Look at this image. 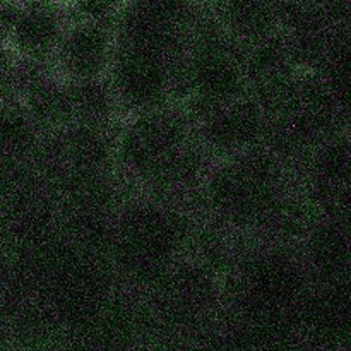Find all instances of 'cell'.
Returning a JSON list of instances; mask_svg holds the SVG:
<instances>
[{
  "instance_id": "obj_23",
  "label": "cell",
  "mask_w": 351,
  "mask_h": 351,
  "mask_svg": "<svg viewBox=\"0 0 351 351\" xmlns=\"http://www.w3.org/2000/svg\"><path fill=\"white\" fill-rule=\"evenodd\" d=\"M204 168V149L189 144L187 149L149 185L161 194H185V192H191L202 180V177H206Z\"/></svg>"
},
{
  "instance_id": "obj_17",
  "label": "cell",
  "mask_w": 351,
  "mask_h": 351,
  "mask_svg": "<svg viewBox=\"0 0 351 351\" xmlns=\"http://www.w3.org/2000/svg\"><path fill=\"white\" fill-rule=\"evenodd\" d=\"M38 130L55 132L74 123L71 101L64 81L47 71L38 75L16 99Z\"/></svg>"
},
{
  "instance_id": "obj_18",
  "label": "cell",
  "mask_w": 351,
  "mask_h": 351,
  "mask_svg": "<svg viewBox=\"0 0 351 351\" xmlns=\"http://www.w3.org/2000/svg\"><path fill=\"white\" fill-rule=\"evenodd\" d=\"M40 130L34 127L19 103L0 101V170L19 171L27 161L36 160Z\"/></svg>"
},
{
  "instance_id": "obj_5",
  "label": "cell",
  "mask_w": 351,
  "mask_h": 351,
  "mask_svg": "<svg viewBox=\"0 0 351 351\" xmlns=\"http://www.w3.org/2000/svg\"><path fill=\"white\" fill-rule=\"evenodd\" d=\"M305 271L291 252L267 249L245 261L237 280L240 311L254 322H281L305 300Z\"/></svg>"
},
{
  "instance_id": "obj_12",
  "label": "cell",
  "mask_w": 351,
  "mask_h": 351,
  "mask_svg": "<svg viewBox=\"0 0 351 351\" xmlns=\"http://www.w3.org/2000/svg\"><path fill=\"white\" fill-rule=\"evenodd\" d=\"M245 88L264 112L269 113L283 99L298 77V67L281 33L252 45L243 55Z\"/></svg>"
},
{
  "instance_id": "obj_4",
  "label": "cell",
  "mask_w": 351,
  "mask_h": 351,
  "mask_svg": "<svg viewBox=\"0 0 351 351\" xmlns=\"http://www.w3.org/2000/svg\"><path fill=\"white\" fill-rule=\"evenodd\" d=\"M175 91H184L197 122L245 96L243 55L223 27H199L178 65Z\"/></svg>"
},
{
  "instance_id": "obj_14",
  "label": "cell",
  "mask_w": 351,
  "mask_h": 351,
  "mask_svg": "<svg viewBox=\"0 0 351 351\" xmlns=\"http://www.w3.org/2000/svg\"><path fill=\"white\" fill-rule=\"evenodd\" d=\"M311 194L326 218L346 221L350 204V141L335 136L314 151L308 171Z\"/></svg>"
},
{
  "instance_id": "obj_20",
  "label": "cell",
  "mask_w": 351,
  "mask_h": 351,
  "mask_svg": "<svg viewBox=\"0 0 351 351\" xmlns=\"http://www.w3.org/2000/svg\"><path fill=\"white\" fill-rule=\"evenodd\" d=\"M74 123L105 129L119 110V101L108 81L65 82Z\"/></svg>"
},
{
  "instance_id": "obj_15",
  "label": "cell",
  "mask_w": 351,
  "mask_h": 351,
  "mask_svg": "<svg viewBox=\"0 0 351 351\" xmlns=\"http://www.w3.org/2000/svg\"><path fill=\"white\" fill-rule=\"evenodd\" d=\"M65 27V14L53 3H23L7 45L19 58L45 65L53 58Z\"/></svg>"
},
{
  "instance_id": "obj_9",
  "label": "cell",
  "mask_w": 351,
  "mask_h": 351,
  "mask_svg": "<svg viewBox=\"0 0 351 351\" xmlns=\"http://www.w3.org/2000/svg\"><path fill=\"white\" fill-rule=\"evenodd\" d=\"M191 5L178 2H132L120 9L113 43L144 48L168 57L184 55Z\"/></svg>"
},
{
  "instance_id": "obj_13",
  "label": "cell",
  "mask_w": 351,
  "mask_h": 351,
  "mask_svg": "<svg viewBox=\"0 0 351 351\" xmlns=\"http://www.w3.org/2000/svg\"><path fill=\"white\" fill-rule=\"evenodd\" d=\"M112 51L113 33L110 27L77 21L65 27L51 60L64 82L95 81L108 72Z\"/></svg>"
},
{
  "instance_id": "obj_2",
  "label": "cell",
  "mask_w": 351,
  "mask_h": 351,
  "mask_svg": "<svg viewBox=\"0 0 351 351\" xmlns=\"http://www.w3.org/2000/svg\"><path fill=\"white\" fill-rule=\"evenodd\" d=\"M187 235L184 218L156 202H134L119 213L110 250L125 276L139 283L158 281L170 271Z\"/></svg>"
},
{
  "instance_id": "obj_6",
  "label": "cell",
  "mask_w": 351,
  "mask_h": 351,
  "mask_svg": "<svg viewBox=\"0 0 351 351\" xmlns=\"http://www.w3.org/2000/svg\"><path fill=\"white\" fill-rule=\"evenodd\" d=\"M189 122L167 106L136 113L117 141V158L132 177L151 184L189 146Z\"/></svg>"
},
{
  "instance_id": "obj_16",
  "label": "cell",
  "mask_w": 351,
  "mask_h": 351,
  "mask_svg": "<svg viewBox=\"0 0 351 351\" xmlns=\"http://www.w3.org/2000/svg\"><path fill=\"white\" fill-rule=\"evenodd\" d=\"M307 261L319 280L326 285H341L350 264V240L345 221L326 218L311 230Z\"/></svg>"
},
{
  "instance_id": "obj_11",
  "label": "cell",
  "mask_w": 351,
  "mask_h": 351,
  "mask_svg": "<svg viewBox=\"0 0 351 351\" xmlns=\"http://www.w3.org/2000/svg\"><path fill=\"white\" fill-rule=\"evenodd\" d=\"M267 113L250 96H242L199 122L202 149L233 158L259 147L266 137Z\"/></svg>"
},
{
  "instance_id": "obj_21",
  "label": "cell",
  "mask_w": 351,
  "mask_h": 351,
  "mask_svg": "<svg viewBox=\"0 0 351 351\" xmlns=\"http://www.w3.org/2000/svg\"><path fill=\"white\" fill-rule=\"evenodd\" d=\"M302 319L315 332H338L348 322V291L341 285H326L321 293L302 302Z\"/></svg>"
},
{
  "instance_id": "obj_24",
  "label": "cell",
  "mask_w": 351,
  "mask_h": 351,
  "mask_svg": "<svg viewBox=\"0 0 351 351\" xmlns=\"http://www.w3.org/2000/svg\"><path fill=\"white\" fill-rule=\"evenodd\" d=\"M19 9V3H0V48L7 45L10 29H12L14 23H16Z\"/></svg>"
},
{
  "instance_id": "obj_7",
  "label": "cell",
  "mask_w": 351,
  "mask_h": 351,
  "mask_svg": "<svg viewBox=\"0 0 351 351\" xmlns=\"http://www.w3.org/2000/svg\"><path fill=\"white\" fill-rule=\"evenodd\" d=\"M112 154V141L105 129L71 123L40 144L36 161L48 180L74 192L99 182Z\"/></svg>"
},
{
  "instance_id": "obj_19",
  "label": "cell",
  "mask_w": 351,
  "mask_h": 351,
  "mask_svg": "<svg viewBox=\"0 0 351 351\" xmlns=\"http://www.w3.org/2000/svg\"><path fill=\"white\" fill-rule=\"evenodd\" d=\"M221 27L233 41L250 47L278 33L280 16L276 3L228 2L219 10Z\"/></svg>"
},
{
  "instance_id": "obj_25",
  "label": "cell",
  "mask_w": 351,
  "mask_h": 351,
  "mask_svg": "<svg viewBox=\"0 0 351 351\" xmlns=\"http://www.w3.org/2000/svg\"><path fill=\"white\" fill-rule=\"evenodd\" d=\"M3 99V79H2V69H0V101Z\"/></svg>"
},
{
  "instance_id": "obj_8",
  "label": "cell",
  "mask_w": 351,
  "mask_h": 351,
  "mask_svg": "<svg viewBox=\"0 0 351 351\" xmlns=\"http://www.w3.org/2000/svg\"><path fill=\"white\" fill-rule=\"evenodd\" d=\"M182 57L113 43L108 82L119 105L136 113L163 108L175 93Z\"/></svg>"
},
{
  "instance_id": "obj_22",
  "label": "cell",
  "mask_w": 351,
  "mask_h": 351,
  "mask_svg": "<svg viewBox=\"0 0 351 351\" xmlns=\"http://www.w3.org/2000/svg\"><path fill=\"white\" fill-rule=\"evenodd\" d=\"M326 82L332 95L338 98L339 105L346 110L350 88V27L348 24L336 31L335 38L329 43L328 50L322 55L321 62L314 72Z\"/></svg>"
},
{
  "instance_id": "obj_1",
  "label": "cell",
  "mask_w": 351,
  "mask_h": 351,
  "mask_svg": "<svg viewBox=\"0 0 351 351\" xmlns=\"http://www.w3.org/2000/svg\"><path fill=\"white\" fill-rule=\"evenodd\" d=\"M216 218L237 228H261L285 199L281 161L264 147L226 158L206 177Z\"/></svg>"
},
{
  "instance_id": "obj_10",
  "label": "cell",
  "mask_w": 351,
  "mask_h": 351,
  "mask_svg": "<svg viewBox=\"0 0 351 351\" xmlns=\"http://www.w3.org/2000/svg\"><path fill=\"white\" fill-rule=\"evenodd\" d=\"M156 311L165 322L192 326L204 322L218 304V285L211 271L197 264L178 266L158 280Z\"/></svg>"
},
{
  "instance_id": "obj_3",
  "label": "cell",
  "mask_w": 351,
  "mask_h": 351,
  "mask_svg": "<svg viewBox=\"0 0 351 351\" xmlns=\"http://www.w3.org/2000/svg\"><path fill=\"white\" fill-rule=\"evenodd\" d=\"M338 98L312 72L298 74L280 103L267 113V151L278 160H297L338 136Z\"/></svg>"
}]
</instances>
